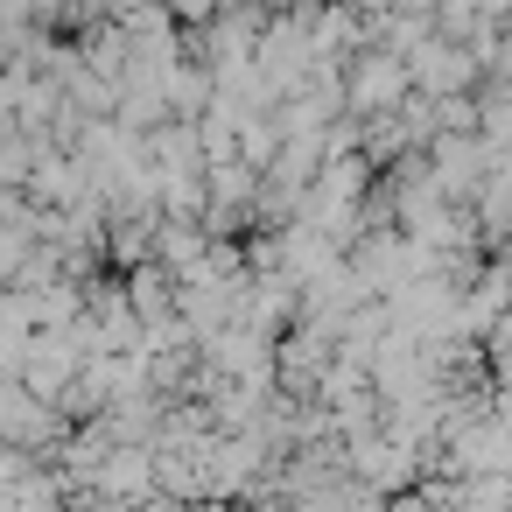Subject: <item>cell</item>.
I'll list each match as a JSON object with an SVG mask.
<instances>
[{"instance_id": "6da1fadb", "label": "cell", "mask_w": 512, "mask_h": 512, "mask_svg": "<svg viewBox=\"0 0 512 512\" xmlns=\"http://www.w3.org/2000/svg\"><path fill=\"white\" fill-rule=\"evenodd\" d=\"M407 99H414L407 57H393V50H379V43L351 57V71H344V106H351L358 120H393Z\"/></svg>"}, {"instance_id": "7a4b0ae2", "label": "cell", "mask_w": 512, "mask_h": 512, "mask_svg": "<svg viewBox=\"0 0 512 512\" xmlns=\"http://www.w3.org/2000/svg\"><path fill=\"white\" fill-rule=\"evenodd\" d=\"M407 71H414V92H421V99H463V85L477 78V57H470L463 43H449V36H428V43L407 57Z\"/></svg>"}]
</instances>
